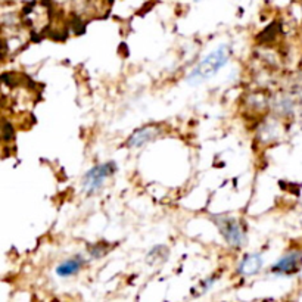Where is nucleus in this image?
Here are the masks:
<instances>
[{
	"mask_svg": "<svg viewBox=\"0 0 302 302\" xmlns=\"http://www.w3.org/2000/svg\"><path fill=\"white\" fill-rule=\"evenodd\" d=\"M231 58V49L227 44H221L213 52H210L202 61H200L187 75L186 81L190 86H199L204 84L208 80H211L214 75L218 74V71L227 65V62Z\"/></svg>",
	"mask_w": 302,
	"mask_h": 302,
	"instance_id": "obj_1",
	"label": "nucleus"
},
{
	"mask_svg": "<svg viewBox=\"0 0 302 302\" xmlns=\"http://www.w3.org/2000/svg\"><path fill=\"white\" fill-rule=\"evenodd\" d=\"M117 171V165L114 161L99 164L93 168H90L86 176L83 177V192L87 195L96 193L100 187L104 186V181L109 178Z\"/></svg>",
	"mask_w": 302,
	"mask_h": 302,
	"instance_id": "obj_2",
	"label": "nucleus"
},
{
	"mask_svg": "<svg viewBox=\"0 0 302 302\" xmlns=\"http://www.w3.org/2000/svg\"><path fill=\"white\" fill-rule=\"evenodd\" d=\"M214 223L217 224L221 236L227 240V243L230 246L240 248L245 245L246 236H245V231H243L240 223L236 218L227 217V215H215Z\"/></svg>",
	"mask_w": 302,
	"mask_h": 302,
	"instance_id": "obj_3",
	"label": "nucleus"
},
{
	"mask_svg": "<svg viewBox=\"0 0 302 302\" xmlns=\"http://www.w3.org/2000/svg\"><path fill=\"white\" fill-rule=\"evenodd\" d=\"M302 264V254L299 250H292V252L283 255L273 267H271V271L274 274H292L295 271L299 270Z\"/></svg>",
	"mask_w": 302,
	"mask_h": 302,
	"instance_id": "obj_4",
	"label": "nucleus"
},
{
	"mask_svg": "<svg viewBox=\"0 0 302 302\" xmlns=\"http://www.w3.org/2000/svg\"><path fill=\"white\" fill-rule=\"evenodd\" d=\"M263 266H264V260L261 254H248L240 261L237 273L242 276H254L263 270Z\"/></svg>",
	"mask_w": 302,
	"mask_h": 302,
	"instance_id": "obj_5",
	"label": "nucleus"
},
{
	"mask_svg": "<svg viewBox=\"0 0 302 302\" xmlns=\"http://www.w3.org/2000/svg\"><path fill=\"white\" fill-rule=\"evenodd\" d=\"M160 134V128L154 125H146L137 131H134L130 139H128V146L130 147H142L150 140H154Z\"/></svg>",
	"mask_w": 302,
	"mask_h": 302,
	"instance_id": "obj_6",
	"label": "nucleus"
},
{
	"mask_svg": "<svg viewBox=\"0 0 302 302\" xmlns=\"http://www.w3.org/2000/svg\"><path fill=\"white\" fill-rule=\"evenodd\" d=\"M84 266V260L81 257H72L67 261H64L62 264H59L56 267V274L59 277H70V276H74L77 274Z\"/></svg>",
	"mask_w": 302,
	"mask_h": 302,
	"instance_id": "obj_7",
	"label": "nucleus"
},
{
	"mask_svg": "<svg viewBox=\"0 0 302 302\" xmlns=\"http://www.w3.org/2000/svg\"><path fill=\"white\" fill-rule=\"evenodd\" d=\"M12 137H14V128H12V125L9 123H5V125H3V139L8 142Z\"/></svg>",
	"mask_w": 302,
	"mask_h": 302,
	"instance_id": "obj_8",
	"label": "nucleus"
},
{
	"mask_svg": "<svg viewBox=\"0 0 302 302\" xmlns=\"http://www.w3.org/2000/svg\"><path fill=\"white\" fill-rule=\"evenodd\" d=\"M215 280H217L215 277H210L207 282H204V292H205V290H208V289H210V287L215 283Z\"/></svg>",
	"mask_w": 302,
	"mask_h": 302,
	"instance_id": "obj_9",
	"label": "nucleus"
},
{
	"mask_svg": "<svg viewBox=\"0 0 302 302\" xmlns=\"http://www.w3.org/2000/svg\"><path fill=\"white\" fill-rule=\"evenodd\" d=\"M195 2H199V0H195Z\"/></svg>",
	"mask_w": 302,
	"mask_h": 302,
	"instance_id": "obj_10",
	"label": "nucleus"
}]
</instances>
